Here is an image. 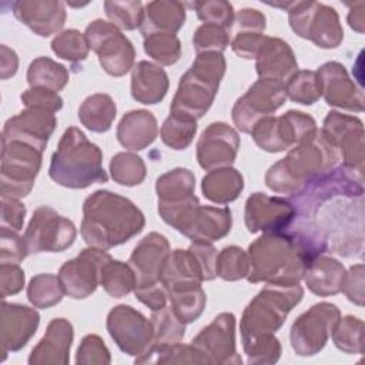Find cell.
Instances as JSON below:
<instances>
[{"mask_svg":"<svg viewBox=\"0 0 365 365\" xmlns=\"http://www.w3.org/2000/svg\"><path fill=\"white\" fill-rule=\"evenodd\" d=\"M327 252V244L319 234L304 221L281 232H267L248 247L252 284L297 285L309 262Z\"/></svg>","mask_w":365,"mask_h":365,"instance_id":"obj_1","label":"cell"},{"mask_svg":"<svg viewBox=\"0 0 365 365\" xmlns=\"http://www.w3.org/2000/svg\"><path fill=\"white\" fill-rule=\"evenodd\" d=\"M144 214L128 198L97 190L83 204L81 237L87 245L110 250L143 231Z\"/></svg>","mask_w":365,"mask_h":365,"instance_id":"obj_2","label":"cell"},{"mask_svg":"<svg viewBox=\"0 0 365 365\" xmlns=\"http://www.w3.org/2000/svg\"><path fill=\"white\" fill-rule=\"evenodd\" d=\"M338 150L324 137L321 130L297 144L285 158L279 160L265 174V184L278 194L297 195L314 178L329 173L338 163Z\"/></svg>","mask_w":365,"mask_h":365,"instance_id":"obj_3","label":"cell"},{"mask_svg":"<svg viewBox=\"0 0 365 365\" xmlns=\"http://www.w3.org/2000/svg\"><path fill=\"white\" fill-rule=\"evenodd\" d=\"M50 178L67 188H87L96 182H106L103 153L77 127H68L51 155Z\"/></svg>","mask_w":365,"mask_h":365,"instance_id":"obj_4","label":"cell"},{"mask_svg":"<svg viewBox=\"0 0 365 365\" xmlns=\"http://www.w3.org/2000/svg\"><path fill=\"white\" fill-rule=\"evenodd\" d=\"M225 73L222 53H200L190 70L181 76L170 113L201 118L211 107Z\"/></svg>","mask_w":365,"mask_h":365,"instance_id":"obj_5","label":"cell"},{"mask_svg":"<svg viewBox=\"0 0 365 365\" xmlns=\"http://www.w3.org/2000/svg\"><path fill=\"white\" fill-rule=\"evenodd\" d=\"M302 297L304 289L299 284H267L244 309L240 324L242 345L258 336L275 334Z\"/></svg>","mask_w":365,"mask_h":365,"instance_id":"obj_6","label":"cell"},{"mask_svg":"<svg viewBox=\"0 0 365 365\" xmlns=\"http://www.w3.org/2000/svg\"><path fill=\"white\" fill-rule=\"evenodd\" d=\"M41 150L24 141H1V197L20 200L31 191L41 167Z\"/></svg>","mask_w":365,"mask_h":365,"instance_id":"obj_7","label":"cell"},{"mask_svg":"<svg viewBox=\"0 0 365 365\" xmlns=\"http://www.w3.org/2000/svg\"><path fill=\"white\" fill-rule=\"evenodd\" d=\"M289 26L299 37L322 48H335L342 43L344 30L334 7L318 1H291Z\"/></svg>","mask_w":365,"mask_h":365,"instance_id":"obj_8","label":"cell"},{"mask_svg":"<svg viewBox=\"0 0 365 365\" xmlns=\"http://www.w3.org/2000/svg\"><path fill=\"white\" fill-rule=\"evenodd\" d=\"M315 120L302 113L289 110L281 117L268 115L251 130L255 144L268 153H279L297 145L317 133Z\"/></svg>","mask_w":365,"mask_h":365,"instance_id":"obj_9","label":"cell"},{"mask_svg":"<svg viewBox=\"0 0 365 365\" xmlns=\"http://www.w3.org/2000/svg\"><path fill=\"white\" fill-rule=\"evenodd\" d=\"M86 37L106 73L120 77L133 68L135 57L133 43L114 24L94 20L87 26Z\"/></svg>","mask_w":365,"mask_h":365,"instance_id":"obj_10","label":"cell"},{"mask_svg":"<svg viewBox=\"0 0 365 365\" xmlns=\"http://www.w3.org/2000/svg\"><path fill=\"white\" fill-rule=\"evenodd\" d=\"M77 231L71 220L60 215L54 208L38 207L24 232L29 254L61 252L76 240Z\"/></svg>","mask_w":365,"mask_h":365,"instance_id":"obj_11","label":"cell"},{"mask_svg":"<svg viewBox=\"0 0 365 365\" xmlns=\"http://www.w3.org/2000/svg\"><path fill=\"white\" fill-rule=\"evenodd\" d=\"M339 318V309L329 302L315 304L301 314L289 332L291 345L297 355L311 356L318 354L325 346Z\"/></svg>","mask_w":365,"mask_h":365,"instance_id":"obj_12","label":"cell"},{"mask_svg":"<svg viewBox=\"0 0 365 365\" xmlns=\"http://www.w3.org/2000/svg\"><path fill=\"white\" fill-rule=\"evenodd\" d=\"M287 98L285 83L259 78L240 97L232 107V121L242 133H251L254 125L275 113Z\"/></svg>","mask_w":365,"mask_h":365,"instance_id":"obj_13","label":"cell"},{"mask_svg":"<svg viewBox=\"0 0 365 365\" xmlns=\"http://www.w3.org/2000/svg\"><path fill=\"white\" fill-rule=\"evenodd\" d=\"M107 331L117 346L133 356L145 354L154 341L151 321L130 305H117L108 312Z\"/></svg>","mask_w":365,"mask_h":365,"instance_id":"obj_14","label":"cell"},{"mask_svg":"<svg viewBox=\"0 0 365 365\" xmlns=\"http://www.w3.org/2000/svg\"><path fill=\"white\" fill-rule=\"evenodd\" d=\"M111 255L100 248H86L76 258L64 262L58 271V278L66 295L74 299L90 297L100 284L103 265Z\"/></svg>","mask_w":365,"mask_h":365,"instance_id":"obj_15","label":"cell"},{"mask_svg":"<svg viewBox=\"0 0 365 365\" xmlns=\"http://www.w3.org/2000/svg\"><path fill=\"white\" fill-rule=\"evenodd\" d=\"M321 133L336 150H341L342 165L364 173V124L358 117L329 111Z\"/></svg>","mask_w":365,"mask_h":365,"instance_id":"obj_16","label":"cell"},{"mask_svg":"<svg viewBox=\"0 0 365 365\" xmlns=\"http://www.w3.org/2000/svg\"><path fill=\"white\" fill-rule=\"evenodd\" d=\"M208 361V364H241L242 359L235 351V317L231 312H222L214 321L204 327L191 341Z\"/></svg>","mask_w":365,"mask_h":365,"instance_id":"obj_17","label":"cell"},{"mask_svg":"<svg viewBox=\"0 0 365 365\" xmlns=\"http://www.w3.org/2000/svg\"><path fill=\"white\" fill-rule=\"evenodd\" d=\"M295 207L289 200L254 192L245 202V225L250 232H281L295 218Z\"/></svg>","mask_w":365,"mask_h":365,"instance_id":"obj_18","label":"cell"},{"mask_svg":"<svg viewBox=\"0 0 365 365\" xmlns=\"http://www.w3.org/2000/svg\"><path fill=\"white\" fill-rule=\"evenodd\" d=\"M240 137L237 131L225 123H212L201 134L197 143V160L201 168L230 167L237 157Z\"/></svg>","mask_w":365,"mask_h":365,"instance_id":"obj_19","label":"cell"},{"mask_svg":"<svg viewBox=\"0 0 365 365\" xmlns=\"http://www.w3.org/2000/svg\"><path fill=\"white\" fill-rule=\"evenodd\" d=\"M56 125L57 118L54 113L37 107H27L6 121L1 141L19 140L44 151Z\"/></svg>","mask_w":365,"mask_h":365,"instance_id":"obj_20","label":"cell"},{"mask_svg":"<svg viewBox=\"0 0 365 365\" xmlns=\"http://www.w3.org/2000/svg\"><path fill=\"white\" fill-rule=\"evenodd\" d=\"M327 104L355 113L364 111V91L349 78L344 64L328 61L317 71Z\"/></svg>","mask_w":365,"mask_h":365,"instance_id":"obj_21","label":"cell"},{"mask_svg":"<svg viewBox=\"0 0 365 365\" xmlns=\"http://www.w3.org/2000/svg\"><path fill=\"white\" fill-rule=\"evenodd\" d=\"M170 255V244L163 234L150 232L134 248L128 265L135 277V288L160 282L163 267Z\"/></svg>","mask_w":365,"mask_h":365,"instance_id":"obj_22","label":"cell"},{"mask_svg":"<svg viewBox=\"0 0 365 365\" xmlns=\"http://www.w3.org/2000/svg\"><path fill=\"white\" fill-rule=\"evenodd\" d=\"M40 315L36 309L20 304H1V349L3 361L9 352L21 349L36 334Z\"/></svg>","mask_w":365,"mask_h":365,"instance_id":"obj_23","label":"cell"},{"mask_svg":"<svg viewBox=\"0 0 365 365\" xmlns=\"http://www.w3.org/2000/svg\"><path fill=\"white\" fill-rule=\"evenodd\" d=\"M232 225L231 210L228 207L198 205L177 230L192 242H212L225 237Z\"/></svg>","mask_w":365,"mask_h":365,"instance_id":"obj_24","label":"cell"},{"mask_svg":"<svg viewBox=\"0 0 365 365\" xmlns=\"http://www.w3.org/2000/svg\"><path fill=\"white\" fill-rule=\"evenodd\" d=\"M13 14L41 37L57 33L66 21L64 3L57 0H20L11 3Z\"/></svg>","mask_w":365,"mask_h":365,"instance_id":"obj_25","label":"cell"},{"mask_svg":"<svg viewBox=\"0 0 365 365\" xmlns=\"http://www.w3.org/2000/svg\"><path fill=\"white\" fill-rule=\"evenodd\" d=\"M255 60V68L259 78L285 83L298 71V63L292 48L278 37L267 36Z\"/></svg>","mask_w":365,"mask_h":365,"instance_id":"obj_26","label":"cell"},{"mask_svg":"<svg viewBox=\"0 0 365 365\" xmlns=\"http://www.w3.org/2000/svg\"><path fill=\"white\" fill-rule=\"evenodd\" d=\"M73 342V325L66 318H54L33 348L29 364H68L70 348Z\"/></svg>","mask_w":365,"mask_h":365,"instance_id":"obj_27","label":"cell"},{"mask_svg":"<svg viewBox=\"0 0 365 365\" xmlns=\"http://www.w3.org/2000/svg\"><path fill=\"white\" fill-rule=\"evenodd\" d=\"M345 277V268L338 259L321 254L309 262L302 278L311 292L329 297L342 291Z\"/></svg>","mask_w":365,"mask_h":365,"instance_id":"obj_28","label":"cell"},{"mask_svg":"<svg viewBox=\"0 0 365 365\" xmlns=\"http://www.w3.org/2000/svg\"><path fill=\"white\" fill-rule=\"evenodd\" d=\"M168 91V76L157 64L138 61L131 74V96L141 104H157Z\"/></svg>","mask_w":365,"mask_h":365,"instance_id":"obj_29","label":"cell"},{"mask_svg":"<svg viewBox=\"0 0 365 365\" xmlns=\"http://www.w3.org/2000/svg\"><path fill=\"white\" fill-rule=\"evenodd\" d=\"M158 134L157 120L147 110H133L127 113L118 127L117 140L128 150H144L154 143Z\"/></svg>","mask_w":365,"mask_h":365,"instance_id":"obj_30","label":"cell"},{"mask_svg":"<svg viewBox=\"0 0 365 365\" xmlns=\"http://www.w3.org/2000/svg\"><path fill=\"white\" fill-rule=\"evenodd\" d=\"M185 20V6L181 1L157 0L145 4L141 34L151 33H173L175 34Z\"/></svg>","mask_w":365,"mask_h":365,"instance_id":"obj_31","label":"cell"},{"mask_svg":"<svg viewBox=\"0 0 365 365\" xmlns=\"http://www.w3.org/2000/svg\"><path fill=\"white\" fill-rule=\"evenodd\" d=\"M244 188L242 175L231 167L211 170L201 182L202 194L207 200L217 204L234 201Z\"/></svg>","mask_w":365,"mask_h":365,"instance_id":"obj_32","label":"cell"},{"mask_svg":"<svg viewBox=\"0 0 365 365\" xmlns=\"http://www.w3.org/2000/svg\"><path fill=\"white\" fill-rule=\"evenodd\" d=\"M117 107L108 94L97 93L87 97L78 108V118L90 131L106 133L115 118Z\"/></svg>","mask_w":365,"mask_h":365,"instance_id":"obj_33","label":"cell"},{"mask_svg":"<svg viewBox=\"0 0 365 365\" xmlns=\"http://www.w3.org/2000/svg\"><path fill=\"white\" fill-rule=\"evenodd\" d=\"M195 177L187 168H174L157 178L158 202H178L194 195Z\"/></svg>","mask_w":365,"mask_h":365,"instance_id":"obj_34","label":"cell"},{"mask_svg":"<svg viewBox=\"0 0 365 365\" xmlns=\"http://www.w3.org/2000/svg\"><path fill=\"white\" fill-rule=\"evenodd\" d=\"M27 81L30 87L60 91L68 83L67 68L51 60L50 57H38L33 60L27 70Z\"/></svg>","mask_w":365,"mask_h":365,"instance_id":"obj_35","label":"cell"},{"mask_svg":"<svg viewBox=\"0 0 365 365\" xmlns=\"http://www.w3.org/2000/svg\"><path fill=\"white\" fill-rule=\"evenodd\" d=\"M167 294L171 309L184 324L195 321L207 304V297L201 285L174 288L167 291Z\"/></svg>","mask_w":365,"mask_h":365,"instance_id":"obj_36","label":"cell"},{"mask_svg":"<svg viewBox=\"0 0 365 365\" xmlns=\"http://www.w3.org/2000/svg\"><path fill=\"white\" fill-rule=\"evenodd\" d=\"M100 285L106 289L108 295L114 298H121L134 291L135 277L128 264L114 261L111 258L101 268Z\"/></svg>","mask_w":365,"mask_h":365,"instance_id":"obj_37","label":"cell"},{"mask_svg":"<svg viewBox=\"0 0 365 365\" xmlns=\"http://www.w3.org/2000/svg\"><path fill=\"white\" fill-rule=\"evenodd\" d=\"M151 325L154 331L153 345H173L182 341L185 335V324L174 314L171 307H163L153 311Z\"/></svg>","mask_w":365,"mask_h":365,"instance_id":"obj_38","label":"cell"},{"mask_svg":"<svg viewBox=\"0 0 365 365\" xmlns=\"http://www.w3.org/2000/svg\"><path fill=\"white\" fill-rule=\"evenodd\" d=\"M197 133V120L177 113H170L161 127V140L173 150L187 148Z\"/></svg>","mask_w":365,"mask_h":365,"instance_id":"obj_39","label":"cell"},{"mask_svg":"<svg viewBox=\"0 0 365 365\" xmlns=\"http://www.w3.org/2000/svg\"><path fill=\"white\" fill-rule=\"evenodd\" d=\"M63 287L58 275L38 274L30 279L27 298L36 308H50L61 301Z\"/></svg>","mask_w":365,"mask_h":365,"instance_id":"obj_40","label":"cell"},{"mask_svg":"<svg viewBox=\"0 0 365 365\" xmlns=\"http://www.w3.org/2000/svg\"><path fill=\"white\" fill-rule=\"evenodd\" d=\"M287 97L292 101L311 106L322 96V86L317 71L299 70L285 84Z\"/></svg>","mask_w":365,"mask_h":365,"instance_id":"obj_41","label":"cell"},{"mask_svg":"<svg viewBox=\"0 0 365 365\" xmlns=\"http://www.w3.org/2000/svg\"><path fill=\"white\" fill-rule=\"evenodd\" d=\"M332 341L338 349L346 354L364 352V322L352 315L339 318L332 329Z\"/></svg>","mask_w":365,"mask_h":365,"instance_id":"obj_42","label":"cell"},{"mask_svg":"<svg viewBox=\"0 0 365 365\" xmlns=\"http://www.w3.org/2000/svg\"><path fill=\"white\" fill-rule=\"evenodd\" d=\"M111 177L115 182L127 187L138 185L145 177V164L133 153H118L110 161Z\"/></svg>","mask_w":365,"mask_h":365,"instance_id":"obj_43","label":"cell"},{"mask_svg":"<svg viewBox=\"0 0 365 365\" xmlns=\"http://www.w3.org/2000/svg\"><path fill=\"white\" fill-rule=\"evenodd\" d=\"M144 51L157 63L171 66L180 58L181 43L173 33H151L144 36Z\"/></svg>","mask_w":365,"mask_h":365,"instance_id":"obj_44","label":"cell"},{"mask_svg":"<svg viewBox=\"0 0 365 365\" xmlns=\"http://www.w3.org/2000/svg\"><path fill=\"white\" fill-rule=\"evenodd\" d=\"M215 272L225 281H237L248 275L250 258L247 252L235 245L221 250L215 261Z\"/></svg>","mask_w":365,"mask_h":365,"instance_id":"obj_45","label":"cell"},{"mask_svg":"<svg viewBox=\"0 0 365 365\" xmlns=\"http://www.w3.org/2000/svg\"><path fill=\"white\" fill-rule=\"evenodd\" d=\"M51 50L58 57L68 61H83L88 56V41L86 34H81L78 30L70 29L54 37L51 41Z\"/></svg>","mask_w":365,"mask_h":365,"instance_id":"obj_46","label":"cell"},{"mask_svg":"<svg viewBox=\"0 0 365 365\" xmlns=\"http://www.w3.org/2000/svg\"><path fill=\"white\" fill-rule=\"evenodd\" d=\"M106 14L111 24L121 30H134L143 23V4L141 1H106Z\"/></svg>","mask_w":365,"mask_h":365,"instance_id":"obj_47","label":"cell"},{"mask_svg":"<svg viewBox=\"0 0 365 365\" xmlns=\"http://www.w3.org/2000/svg\"><path fill=\"white\" fill-rule=\"evenodd\" d=\"M195 9L197 16L204 24H215L230 30L234 23V9L232 4L224 0H207L194 1L190 4Z\"/></svg>","mask_w":365,"mask_h":365,"instance_id":"obj_48","label":"cell"},{"mask_svg":"<svg viewBox=\"0 0 365 365\" xmlns=\"http://www.w3.org/2000/svg\"><path fill=\"white\" fill-rule=\"evenodd\" d=\"M230 43L228 30L215 24H201L192 37V44L197 51L200 53H222Z\"/></svg>","mask_w":365,"mask_h":365,"instance_id":"obj_49","label":"cell"},{"mask_svg":"<svg viewBox=\"0 0 365 365\" xmlns=\"http://www.w3.org/2000/svg\"><path fill=\"white\" fill-rule=\"evenodd\" d=\"M242 346L250 364H275L281 356V344L274 334L258 336Z\"/></svg>","mask_w":365,"mask_h":365,"instance_id":"obj_50","label":"cell"},{"mask_svg":"<svg viewBox=\"0 0 365 365\" xmlns=\"http://www.w3.org/2000/svg\"><path fill=\"white\" fill-rule=\"evenodd\" d=\"M110 351L104 341L94 334L86 335L77 349V364H110Z\"/></svg>","mask_w":365,"mask_h":365,"instance_id":"obj_51","label":"cell"},{"mask_svg":"<svg viewBox=\"0 0 365 365\" xmlns=\"http://www.w3.org/2000/svg\"><path fill=\"white\" fill-rule=\"evenodd\" d=\"M29 254L24 238L17 232L0 230V261L19 264Z\"/></svg>","mask_w":365,"mask_h":365,"instance_id":"obj_52","label":"cell"},{"mask_svg":"<svg viewBox=\"0 0 365 365\" xmlns=\"http://www.w3.org/2000/svg\"><path fill=\"white\" fill-rule=\"evenodd\" d=\"M21 101L26 107H37L51 113L58 111L63 107V98L51 90L30 87L21 94Z\"/></svg>","mask_w":365,"mask_h":365,"instance_id":"obj_53","label":"cell"},{"mask_svg":"<svg viewBox=\"0 0 365 365\" xmlns=\"http://www.w3.org/2000/svg\"><path fill=\"white\" fill-rule=\"evenodd\" d=\"M26 207L19 200L1 197V217L0 230L19 232L23 228Z\"/></svg>","mask_w":365,"mask_h":365,"instance_id":"obj_54","label":"cell"},{"mask_svg":"<svg viewBox=\"0 0 365 365\" xmlns=\"http://www.w3.org/2000/svg\"><path fill=\"white\" fill-rule=\"evenodd\" d=\"M0 285L1 298L14 295L23 289L24 285V271L17 264L1 262L0 265Z\"/></svg>","mask_w":365,"mask_h":365,"instance_id":"obj_55","label":"cell"},{"mask_svg":"<svg viewBox=\"0 0 365 365\" xmlns=\"http://www.w3.org/2000/svg\"><path fill=\"white\" fill-rule=\"evenodd\" d=\"M342 291L348 297V299L359 307L364 305V265L356 264L349 268L345 277V282Z\"/></svg>","mask_w":365,"mask_h":365,"instance_id":"obj_56","label":"cell"},{"mask_svg":"<svg viewBox=\"0 0 365 365\" xmlns=\"http://www.w3.org/2000/svg\"><path fill=\"white\" fill-rule=\"evenodd\" d=\"M267 36L264 33H237L232 40V50L242 58H255Z\"/></svg>","mask_w":365,"mask_h":365,"instance_id":"obj_57","label":"cell"},{"mask_svg":"<svg viewBox=\"0 0 365 365\" xmlns=\"http://www.w3.org/2000/svg\"><path fill=\"white\" fill-rule=\"evenodd\" d=\"M134 294H135V298L140 302H143L144 305H147L153 311L165 307L167 298H168L167 289L161 284V281L157 282V284H153V285H145V287L134 288Z\"/></svg>","mask_w":365,"mask_h":365,"instance_id":"obj_58","label":"cell"},{"mask_svg":"<svg viewBox=\"0 0 365 365\" xmlns=\"http://www.w3.org/2000/svg\"><path fill=\"white\" fill-rule=\"evenodd\" d=\"M237 33H264L265 16L255 9H242L235 17Z\"/></svg>","mask_w":365,"mask_h":365,"instance_id":"obj_59","label":"cell"},{"mask_svg":"<svg viewBox=\"0 0 365 365\" xmlns=\"http://www.w3.org/2000/svg\"><path fill=\"white\" fill-rule=\"evenodd\" d=\"M1 57H0V67H1V78L6 80L11 76L16 74L17 71V66H19V58L17 54L14 53V50L9 48L7 46H1Z\"/></svg>","mask_w":365,"mask_h":365,"instance_id":"obj_60","label":"cell"},{"mask_svg":"<svg viewBox=\"0 0 365 365\" xmlns=\"http://www.w3.org/2000/svg\"><path fill=\"white\" fill-rule=\"evenodd\" d=\"M348 23L351 29H354L358 33H364V24H365V3L358 1L355 4H351V10L348 14Z\"/></svg>","mask_w":365,"mask_h":365,"instance_id":"obj_61","label":"cell"}]
</instances>
